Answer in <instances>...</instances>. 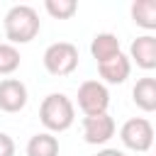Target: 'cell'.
Listing matches in <instances>:
<instances>
[{
    "mask_svg": "<svg viewBox=\"0 0 156 156\" xmlns=\"http://www.w3.org/2000/svg\"><path fill=\"white\" fill-rule=\"evenodd\" d=\"M27 156H58V139L49 132L34 134L27 141Z\"/></svg>",
    "mask_w": 156,
    "mask_h": 156,
    "instance_id": "cell-13",
    "label": "cell"
},
{
    "mask_svg": "<svg viewBox=\"0 0 156 156\" xmlns=\"http://www.w3.org/2000/svg\"><path fill=\"white\" fill-rule=\"evenodd\" d=\"M78 107L83 110L85 117L105 115L110 107V90L100 80H85L78 88Z\"/></svg>",
    "mask_w": 156,
    "mask_h": 156,
    "instance_id": "cell-4",
    "label": "cell"
},
{
    "mask_svg": "<svg viewBox=\"0 0 156 156\" xmlns=\"http://www.w3.org/2000/svg\"><path fill=\"white\" fill-rule=\"evenodd\" d=\"M132 20L141 29H156V0H134L132 2Z\"/></svg>",
    "mask_w": 156,
    "mask_h": 156,
    "instance_id": "cell-12",
    "label": "cell"
},
{
    "mask_svg": "<svg viewBox=\"0 0 156 156\" xmlns=\"http://www.w3.org/2000/svg\"><path fill=\"white\" fill-rule=\"evenodd\" d=\"M95 156H124V154L117 151V149H102V151H98Z\"/></svg>",
    "mask_w": 156,
    "mask_h": 156,
    "instance_id": "cell-17",
    "label": "cell"
},
{
    "mask_svg": "<svg viewBox=\"0 0 156 156\" xmlns=\"http://www.w3.org/2000/svg\"><path fill=\"white\" fill-rule=\"evenodd\" d=\"M20 61H22V56H20L17 46H12L7 41H0V76L15 73L20 68Z\"/></svg>",
    "mask_w": 156,
    "mask_h": 156,
    "instance_id": "cell-14",
    "label": "cell"
},
{
    "mask_svg": "<svg viewBox=\"0 0 156 156\" xmlns=\"http://www.w3.org/2000/svg\"><path fill=\"white\" fill-rule=\"evenodd\" d=\"M115 119L105 112V115H95V117H83V139L88 144H105L115 136Z\"/></svg>",
    "mask_w": 156,
    "mask_h": 156,
    "instance_id": "cell-7",
    "label": "cell"
},
{
    "mask_svg": "<svg viewBox=\"0 0 156 156\" xmlns=\"http://www.w3.org/2000/svg\"><path fill=\"white\" fill-rule=\"evenodd\" d=\"M2 27H5L7 44L15 46V44H29L39 34L41 22L32 5H12L2 20Z\"/></svg>",
    "mask_w": 156,
    "mask_h": 156,
    "instance_id": "cell-1",
    "label": "cell"
},
{
    "mask_svg": "<svg viewBox=\"0 0 156 156\" xmlns=\"http://www.w3.org/2000/svg\"><path fill=\"white\" fill-rule=\"evenodd\" d=\"M139 68L144 71H154L156 68V37L154 34H144V37H136L129 46V56Z\"/></svg>",
    "mask_w": 156,
    "mask_h": 156,
    "instance_id": "cell-8",
    "label": "cell"
},
{
    "mask_svg": "<svg viewBox=\"0 0 156 156\" xmlns=\"http://www.w3.org/2000/svg\"><path fill=\"white\" fill-rule=\"evenodd\" d=\"M44 10L54 17V20H71L78 12V2L76 0H46Z\"/></svg>",
    "mask_w": 156,
    "mask_h": 156,
    "instance_id": "cell-15",
    "label": "cell"
},
{
    "mask_svg": "<svg viewBox=\"0 0 156 156\" xmlns=\"http://www.w3.org/2000/svg\"><path fill=\"white\" fill-rule=\"evenodd\" d=\"M39 119L41 124L51 132H66L73 119H76V107L71 102L68 95L63 93H51L41 100V107H39Z\"/></svg>",
    "mask_w": 156,
    "mask_h": 156,
    "instance_id": "cell-2",
    "label": "cell"
},
{
    "mask_svg": "<svg viewBox=\"0 0 156 156\" xmlns=\"http://www.w3.org/2000/svg\"><path fill=\"white\" fill-rule=\"evenodd\" d=\"M90 54H93V58L98 63H102V61H107V58L119 54V39L115 34H110V32L95 34V39L90 41Z\"/></svg>",
    "mask_w": 156,
    "mask_h": 156,
    "instance_id": "cell-11",
    "label": "cell"
},
{
    "mask_svg": "<svg viewBox=\"0 0 156 156\" xmlns=\"http://www.w3.org/2000/svg\"><path fill=\"white\" fill-rule=\"evenodd\" d=\"M44 68L51 76H68L78 68V49L71 41H54L44 51Z\"/></svg>",
    "mask_w": 156,
    "mask_h": 156,
    "instance_id": "cell-3",
    "label": "cell"
},
{
    "mask_svg": "<svg viewBox=\"0 0 156 156\" xmlns=\"http://www.w3.org/2000/svg\"><path fill=\"white\" fill-rule=\"evenodd\" d=\"M119 139L132 151H149L154 144V127L146 117H132L122 124Z\"/></svg>",
    "mask_w": 156,
    "mask_h": 156,
    "instance_id": "cell-5",
    "label": "cell"
},
{
    "mask_svg": "<svg viewBox=\"0 0 156 156\" xmlns=\"http://www.w3.org/2000/svg\"><path fill=\"white\" fill-rule=\"evenodd\" d=\"M29 100L27 85L20 78H5L0 80V110L2 112H20L24 110Z\"/></svg>",
    "mask_w": 156,
    "mask_h": 156,
    "instance_id": "cell-6",
    "label": "cell"
},
{
    "mask_svg": "<svg viewBox=\"0 0 156 156\" xmlns=\"http://www.w3.org/2000/svg\"><path fill=\"white\" fill-rule=\"evenodd\" d=\"M98 73H100V78H102L105 83L119 85V83H124V80L129 78V73H132V61L119 51L117 56H112V58L98 63Z\"/></svg>",
    "mask_w": 156,
    "mask_h": 156,
    "instance_id": "cell-9",
    "label": "cell"
},
{
    "mask_svg": "<svg viewBox=\"0 0 156 156\" xmlns=\"http://www.w3.org/2000/svg\"><path fill=\"white\" fill-rule=\"evenodd\" d=\"M0 156H15V141L5 132H0Z\"/></svg>",
    "mask_w": 156,
    "mask_h": 156,
    "instance_id": "cell-16",
    "label": "cell"
},
{
    "mask_svg": "<svg viewBox=\"0 0 156 156\" xmlns=\"http://www.w3.org/2000/svg\"><path fill=\"white\" fill-rule=\"evenodd\" d=\"M132 98H134L136 107H141L144 112H154L156 110V78H151V76L139 78L132 90Z\"/></svg>",
    "mask_w": 156,
    "mask_h": 156,
    "instance_id": "cell-10",
    "label": "cell"
}]
</instances>
